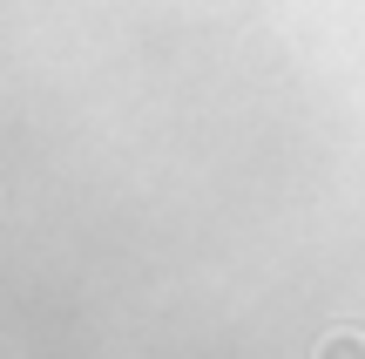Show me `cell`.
<instances>
[{
  "label": "cell",
  "mask_w": 365,
  "mask_h": 359,
  "mask_svg": "<svg viewBox=\"0 0 365 359\" xmlns=\"http://www.w3.org/2000/svg\"><path fill=\"white\" fill-rule=\"evenodd\" d=\"M318 359H365V333H331V339H318Z\"/></svg>",
  "instance_id": "obj_1"
}]
</instances>
